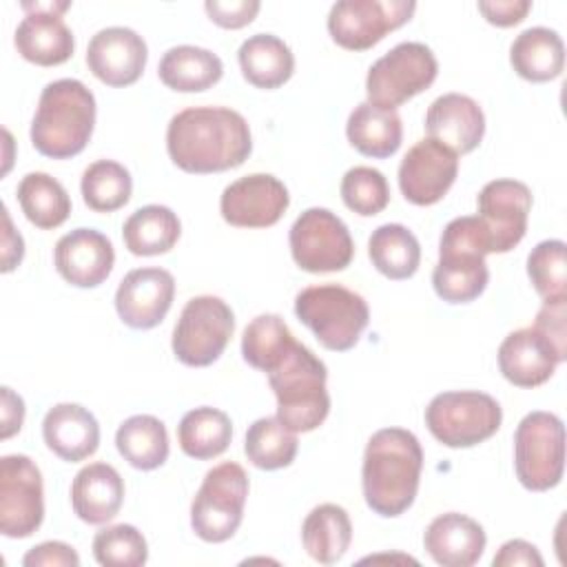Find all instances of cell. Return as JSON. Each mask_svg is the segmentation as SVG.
<instances>
[{
  "instance_id": "cell-1",
  "label": "cell",
  "mask_w": 567,
  "mask_h": 567,
  "mask_svg": "<svg viewBox=\"0 0 567 567\" xmlns=\"http://www.w3.org/2000/svg\"><path fill=\"white\" fill-rule=\"evenodd\" d=\"M166 151L186 173H221L248 159L252 137L241 113L226 106H190L168 122Z\"/></svg>"
},
{
  "instance_id": "cell-2",
  "label": "cell",
  "mask_w": 567,
  "mask_h": 567,
  "mask_svg": "<svg viewBox=\"0 0 567 567\" xmlns=\"http://www.w3.org/2000/svg\"><path fill=\"white\" fill-rule=\"evenodd\" d=\"M423 470L419 439L403 427H383L365 445L361 485L368 507L385 518L401 516L416 498Z\"/></svg>"
},
{
  "instance_id": "cell-3",
  "label": "cell",
  "mask_w": 567,
  "mask_h": 567,
  "mask_svg": "<svg viewBox=\"0 0 567 567\" xmlns=\"http://www.w3.org/2000/svg\"><path fill=\"white\" fill-rule=\"evenodd\" d=\"M95 126V97L73 78L49 82L31 122L33 148L51 159H69L84 151Z\"/></svg>"
},
{
  "instance_id": "cell-4",
  "label": "cell",
  "mask_w": 567,
  "mask_h": 567,
  "mask_svg": "<svg viewBox=\"0 0 567 567\" xmlns=\"http://www.w3.org/2000/svg\"><path fill=\"white\" fill-rule=\"evenodd\" d=\"M266 374L277 396V419L290 432H312L326 421L330 412L328 370L310 348L292 339Z\"/></svg>"
},
{
  "instance_id": "cell-5",
  "label": "cell",
  "mask_w": 567,
  "mask_h": 567,
  "mask_svg": "<svg viewBox=\"0 0 567 567\" xmlns=\"http://www.w3.org/2000/svg\"><path fill=\"white\" fill-rule=\"evenodd\" d=\"M489 241L478 217L452 219L439 241V261L432 272L434 292L447 303H470L489 281L485 255Z\"/></svg>"
},
{
  "instance_id": "cell-6",
  "label": "cell",
  "mask_w": 567,
  "mask_h": 567,
  "mask_svg": "<svg viewBox=\"0 0 567 567\" xmlns=\"http://www.w3.org/2000/svg\"><path fill=\"white\" fill-rule=\"evenodd\" d=\"M295 315L312 330L317 341L332 352L354 348L370 321L365 299L339 284L303 288L295 297Z\"/></svg>"
},
{
  "instance_id": "cell-7",
  "label": "cell",
  "mask_w": 567,
  "mask_h": 567,
  "mask_svg": "<svg viewBox=\"0 0 567 567\" xmlns=\"http://www.w3.org/2000/svg\"><path fill=\"white\" fill-rule=\"evenodd\" d=\"M501 421L498 401L478 390L441 392L425 408L427 430L447 447H474L494 436Z\"/></svg>"
},
{
  "instance_id": "cell-8",
  "label": "cell",
  "mask_w": 567,
  "mask_h": 567,
  "mask_svg": "<svg viewBox=\"0 0 567 567\" xmlns=\"http://www.w3.org/2000/svg\"><path fill=\"white\" fill-rule=\"evenodd\" d=\"M248 496V474L235 461L206 472L193 503L190 527L206 543L228 540L241 525Z\"/></svg>"
},
{
  "instance_id": "cell-9",
  "label": "cell",
  "mask_w": 567,
  "mask_h": 567,
  "mask_svg": "<svg viewBox=\"0 0 567 567\" xmlns=\"http://www.w3.org/2000/svg\"><path fill=\"white\" fill-rule=\"evenodd\" d=\"M514 467L523 487L547 492L565 470V425L551 412H529L514 432Z\"/></svg>"
},
{
  "instance_id": "cell-10",
  "label": "cell",
  "mask_w": 567,
  "mask_h": 567,
  "mask_svg": "<svg viewBox=\"0 0 567 567\" xmlns=\"http://www.w3.org/2000/svg\"><path fill=\"white\" fill-rule=\"evenodd\" d=\"M436 73L439 62L427 44L401 42L368 69V102L379 109L394 111L410 97L430 89Z\"/></svg>"
},
{
  "instance_id": "cell-11",
  "label": "cell",
  "mask_w": 567,
  "mask_h": 567,
  "mask_svg": "<svg viewBox=\"0 0 567 567\" xmlns=\"http://www.w3.org/2000/svg\"><path fill=\"white\" fill-rule=\"evenodd\" d=\"M235 330L230 306L213 295L186 301L173 328V354L190 368H206L221 357Z\"/></svg>"
},
{
  "instance_id": "cell-12",
  "label": "cell",
  "mask_w": 567,
  "mask_h": 567,
  "mask_svg": "<svg viewBox=\"0 0 567 567\" xmlns=\"http://www.w3.org/2000/svg\"><path fill=\"white\" fill-rule=\"evenodd\" d=\"M290 252L306 272H337L350 266L354 244L348 226L328 208H308L290 226Z\"/></svg>"
},
{
  "instance_id": "cell-13",
  "label": "cell",
  "mask_w": 567,
  "mask_h": 567,
  "mask_svg": "<svg viewBox=\"0 0 567 567\" xmlns=\"http://www.w3.org/2000/svg\"><path fill=\"white\" fill-rule=\"evenodd\" d=\"M414 9L412 0H339L328 13V31L339 47L365 51L405 24Z\"/></svg>"
},
{
  "instance_id": "cell-14",
  "label": "cell",
  "mask_w": 567,
  "mask_h": 567,
  "mask_svg": "<svg viewBox=\"0 0 567 567\" xmlns=\"http://www.w3.org/2000/svg\"><path fill=\"white\" fill-rule=\"evenodd\" d=\"M44 518V487L38 465L24 454L0 458V532L29 538Z\"/></svg>"
},
{
  "instance_id": "cell-15",
  "label": "cell",
  "mask_w": 567,
  "mask_h": 567,
  "mask_svg": "<svg viewBox=\"0 0 567 567\" xmlns=\"http://www.w3.org/2000/svg\"><path fill=\"white\" fill-rule=\"evenodd\" d=\"M478 219L485 228L489 252H509L527 230L532 190L518 179H492L478 193Z\"/></svg>"
},
{
  "instance_id": "cell-16",
  "label": "cell",
  "mask_w": 567,
  "mask_h": 567,
  "mask_svg": "<svg viewBox=\"0 0 567 567\" xmlns=\"http://www.w3.org/2000/svg\"><path fill=\"white\" fill-rule=\"evenodd\" d=\"M458 155L432 137L419 140L401 159L399 188L410 204L432 206L452 188Z\"/></svg>"
},
{
  "instance_id": "cell-17",
  "label": "cell",
  "mask_w": 567,
  "mask_h": 567,
  "mask_svg": "<svg viewBox=\"0 0 567 567\" xmlns=\"http://www.w3.org/2000/svg\"><path fill=\"white\" fill-rule=\"evenodd\" d=\"M290 204L288 188L275 175L252 173L228 184L219 199L221 217L239 228H268Z\"/></svg>"
},
{
  "instance_id": "cell-18",
  "label": "cell",
  "mask_w": 567,
  "mask_h": 567,
  "mask_svg": "<svg viewBox=\"0 0 567 567\" xmlns=\"http://www.w3.org/2000/svg\"><path fill=\"white\" fill-rule=\"evenodd\" d=\"M173 297L175 279L168 270L157 266L135 268L117 286L115 310L128 328L151 330L164 321Z\"/></svg>"
},
{
  "instance_id": "cell-19",
  "label": "cell",
  "mask_w": 567,
  "mask_h": 567,
  "mask_svg": "<svg viewBox=\"0 0 567 567\" xmlns=\"http://www.w3.org/2000/svg\"><path fill=\"white\" fill-rule=\"evenodd\" d=\"M148 60L144 38L128 27L100 29L86 47L89 71L109 86H128L140 80Z\"/></svg>"
},
{
  "instance_id": "cell-20",
  "label": "cell",
  "mask_w": 567,
  "mask_h": 567,
  "mask_svg": "<svg viewBox=\"0 0 567 567\" xmlns=\"http://www.w3.org/2000/svg\"><path fill=\"white\" fill-rule=\"evenodd\" d=\"M53 264L60 277L71 286L95 288L111 275L115 250L104 233L95 228H75L58 239Z\"/></svg>"
},
{
  "instance_id": "cell-21",
  "label": "cell",
  "mask_w": 567,
  "mask_h": 567,
  "mask_svg": "<svg viewBox=\"0 0 567 567\" xmlns=\"http://www.w3.org/2000/svg\"><path fill=\"white\" fill-rule=\"evenodd\" d=\"M565 359L534 326L509 332L498 348L501 374L518 388L543 385Z\"/></svg>"
},
{
  "instance_id": "cell-22",
  "label": "cell",
  "mask_w": 567,
  "mask_h": 567,
  "mask_svg": "<svg viewBox=\"0 0 567 567\" xmlns=\"http://www.w3.org/2000/svg\"><path fill=\"white\" fill-rule=\"evenodd\" d=\"M427 137L456 155L472 153L485 135V115L476 100L463 93L439 95L425 113Z\"/></svg>"
},
{
  "instance_id": "cell-23",
  "label": "cell",
  "mask_w": 567,
  "mask_h": 567,
  "mask_svg": "<svg viewBox=\"0 0 567 567\" xmlns=\"http://www.w3.org/2000/svg\"><path fill=\"white\" fill-rule=\"evenodd\" d=\"M485 543L483 527L458 512L436 516L423 534L425 551L443 567H472L483 556Z\"/></svg>"
},
{
  "instance_id": "cell-24",
  "label": "cell",
  "mask_w": 567,
  "mask_h": 567,
  "mask_svg": "<svg viewBox=\"0 0 567 567\" xmlns=\"http://www.w3.org/2000/svg\"><path fill=\"white\" fill-rule=\"evenodd\" d=\"M42 436L55 456L78 463L97 450L100 425L86 408L78 403H58L44 414Z\"/></svg>"
},
{
  "instance_id": "cell-25",
  "label": "cell",
  "mask_w": 567,
  "mask_h": 567,
  "mask_svg": "<svg viewBox=\"0 0 567 567\" xmlns=\"http://www.w3.org/2000/svg\"><path fill=\"white\" fill-rule=\"evenodd\" d=\"M124 503V481L109 463L84 465L71 483V505L80 520L104 525L113 520Z\"/></svg>"
},
{
  "instance_id": "cell-26",
  "label": "cell",
  "mask_w": 567,
  "mask_h": 567,
  "mask_svg": "<svg viewBox=\"0 0 567 567\" xmlns=\"http://www.w3.org/2000/svg\"><path fill=\"white\" fill-rule=\"evenodd\" d=\"M18 53L40 66H55L73 55L75 40L62 16L31 11L22 18L13 33Z\"/></svg>"
},
{
  "instance_id": "cell-27",
  "label": "cell",
  "mask_w": 567,
  "mask_h": 567,
  "mask_svg": "<svg viewBox=\"0 0 567 567\" xmlns=\"http://www.w3.org/2000/svg\"><path fill=\"white\" fill-rule=\"evenodd\" d=\"M514 71L529 82H549L563 73L565 44L554 29L529 27L509 47Z\"/></svg>"
},
{
  "instance_id": "cell-28",
  "label": "cell",
  "mask_w": 567,
  "mask_h": 567,
  "mask_svg": "<svg viewBox=\"0 0 567 567\" xmlns=\"http://www.w3.org/2000/svg\"><path fill=\"white\" fill-rule=\"evenodd\" d=\"M244 78L257 89H277L286 84L295 71L290 47L272 33H255L246 38L237 51Z\"/></svg>"
},
{
  "instance_id": "cell-29",
  "label": "cell",
  "mask_w": 567,
  "mask_h": 567,
  "mask_svg": "<svg viewBox=\"0 0 567 567\" xmlns=\"http://www.w3.org/2000/svg\"><path fill=\"white\" fill-rule=\"evenodd\" d=\"M346 135L361 155L383 159L399 151L403 124L396 111H385L370 102H361L348 117Z\"/></svg>"
},
{
  "instance_id": "cell-30",
  "label": "cell",
  "mask_w": 567,
  "mask_h": 567,
  "mask_svg": "<svg viewBox=\"0 0 567 567\" xmlns=\"http://www.w3.org/2000/svg\"><path fill=\"white\" fill-rule=\"evenodd\" d=\"M157 73L168 89L182 93H197L210 89L221 80L224 64L219 55L208 49L179 44L162 55Z\"/></svg>"
},
{
  "instance_id": "cell-31",
  "label": "cell",
  "mask_w": 567,
  "mask_h": 567,
  "mask_svg": "<svg viewBox=\"0 0 567 567\" xmlns=\"http://www.w3.org/2000/svg\"><path fill=\"white\" fill-rule=\"evenodd\" d=\"M301 540L312 560L334 565L343 558L352 540V523L348 512L334 503L317 505L303 520Z\"/></svg>"
},
{
  "instance_id": "cell-32",
  "label": "cell",
  "mask_w": 567,
  "mask_h": 567,
  "mask_svg": "<svg viewBox=\"0 0 567 567\" xmlns=\"http://www.w3.org/2000/svg\"><path fill=\"white\" fill-rule=\"evenodd\" d=\"M182 233L177 215L168 206L148 204L137 208L122 228L126 248L137 257H153L168 252Z\"/></svg>"
},
{
  "instance_id": "cell-33",
  "label": "cell",
  "mask_w": 567,
  "mask_h": 567,
  "mask_svg": "<svg viewBox=\"0 0 567 567\" xmlns=\"http://www.w3.org/2000/svg\"><path fill=\"white\" fill-rule=\"evenodd\" d=\"M115 445L135 470H155L168 458L166 425L153 414L128 416L115 432Z\"/></svg>"
},
{
  "instance_id": "cell-34",
  "label": "cell",
  "mask_w": 567,
  "mask_h": 567,
  "mask_svg": "<svg viewBox=\"0 0 567 567\" xmlns=\"http://www.w3.org/2000/svg\"><path fill=\"white\" fill-rule=\"evenodd\" d=\"M372 266L388 279H410L421 264V246L403 224H383L368 239Z\"/></svg>"
},
{
  "instance_id": "cell-35",
  "label": "cell",
  "mask_w": 567,
  "mask_h": 567,
  "mask_svg": "<svg viewBox=\"0 0 567 567\" xmlns=\"http://www.w3.org/2000/svg\"><path fill=\"white\" fill-rule=\"evenodd\" d=\"M233 439V423L226 412L217 408L188 410L177 425V441L186 456L208 461L226 452Z\"/></svg>"
},
{
  "instance_id": "cell-36",
  "label": "cell",
  "mask_w": 567,
  "mask_h": 567,
  "mask_svg": "<svg viewBox=\"0 0 567 567\" xmlns=\"http://www.w3.org/2000/svg\"><path fill=\"white\" fill-rule=\"evenodd\" d=\"M18 202L24 217L38 228H58L71 215L66 188L49 173H27L18 184Z\"/></svg>"
},
{
  "instance_id": "cell-37",
  "label": "cell",
  "mask_w": 567,
  "mask_h": 567,
  "mask_svg": "<svg viewBox=\"0 0 567 567\" xmlns=\"http://www.w3.org/2000/svg\"><path fill=\"white\" fill-rule=\"evenodd\" d=\"M244 452L259 470H281L297 456V436L277 416H264L248 427Z\"/></svg>"
},
{
  "instance_id": "cell-38",
  "label": "cell",
  "mask_w": 567,
  "mask_h": 567,
  "mask_svg": "<svg viewBox=\"0 0 567 567\" xmlns=\"http://www.w3.org/2000/svg\"><path fill=\"white\" fill-rule=\"evenodd\" d=\"M84 204L95 213H113L122 208L131 199L133 179L131 173L113 162V159H97L86 166L80 182Z\"/></svg>"
},
{
  "instance_id": "cell-39",
  "label": "cell",
  "mask_w": 567,
  "mask_h": 567,
  "mask_svg": "<svg viewBox=\"0 0 567 567\" xmlns=\"http://www.w3.org/2000/svg\"><path fill=\"white\" fill-rule=\"evenodd\" d=\"M295 339L279 315L255 317L241 334V357L248 365L266 372Z\"/></svg>"
},
{
  "instance_id": "cell-40",
  "label": "cell",
  "mask_w": 567,
  "mask_h": 567,
  "mask_svg": "<svg viewBox=\"0 0 567 567\" xmlns=\"http://www.w3.org/2000/svg\"><path fill=\"white\" fill-rule=\"evenodd\" d=\"M567 246L560 239H545L527 255V275L543 301L567 299Z\"/></svg>"
},
{
  "instance_id": "cell-41",
  "label": "cell",
  "mask_w": 567,
  "mask_h": 567,
  "mask_svg": "<svg viewBox=\"0 0 567 567\" xmlns=\"http://www.w3.org/2000/svg\"><path fill=\"white\" fill-rule=\"evenodd\" d=\"M93 556L104 567H140L148 558V545L137 527L120 523L95 534Z\"/></svg>"
},
{
  "instance_id": "cell-42",
  "label": "cell",
  "mask_w": 567,
  "mask_h": 567,
  "mask_svg": "<svg viewBox=\"0 0 567 567\" xmlns=\"http://www.w3.org/2000/svg\"><path fill=\"white\" fill-rule=\"evenodd\" d=\"M341 199L361 217L379 215L390 202L388 179L372 166H354L341 179Z\"/></svg>"
},
{
  "instance_id": "cell-43",
  "label": "cell",
  "mask_w": 567,
  "mask_h": 567,
  "mask_svg": "<svg viewBox=\"0 0 567 567\" xmlns=\"http://www.w3.org/2000/svg\"><path fill=\"white\" fill-rule=\"evenodd\" d=\"M210 20L224 29H241L252 22L259 11L257 0H206L204 4Z\"/></svg>"
},
{
  "instance_id": "cell-44",
  "label": "cell",
  "mask_w": 567,
  "mask_h": 567,
  "mask_svg": "<svg viewBox=\"0 0 567 567\" xmlns=\"http://www.w3.org/2000/svg\"><path fill=\"white\" fill-rule=\"evenodd\" d=\"M567 299L563 301H543V308L536 315L534 328H538L551 343L554 348L567 357Z\"/></svg>"
},
{
  "instance_id": "cell-45",
  "label": "cell",
  "mask_w": 567,
  "mask_h": 567,
  "mask_svg": "<svg viewBox=\"0 0 567 567\" xmlns=\"http://www.w3.org/2000/svg\"><path fill=\"white\" fill-rule=\"evenodd\" d=\"M22 565L24 567H78L80 565V556L66 543L47 540V543H40L35 547H31L24 554Z\"/></svg>"
},
{
  "instance_id": "cell-46",
  "label": "cell",
  "mask_w": 567,
  "mask_h": 567,
  "mask_svg": "<svg viewBox=\"0 0 567 567\" xmlns=\"http://www.w3.org/2000/svg\"><path fill=\"white\" fill-rule=\"evenodd\" d=\"M532 9L529 0H492V2H478V11L485 16L489 24L496 27H514L518 24L527 11Z\"/></svg>"
},
{
  "instance_id": "cell-47",
  "label": "cell",
  "mask_w": 567,
  "mask_h": 567,
  "mask_svg": "<svg viewBox=\"0 0 567 567\" xmlns=\"http://www.w3.org/2000/svg\"><path fill=\"white\" fill-rule=\"evenodd\" d=\"M494 567H516V565H525V567H543V556L538 554L536 545L523 540V538H512L507 543L501 545L498 554L492 560Z\"/></svg>"
},
{
  "instance_id": "cell-48",
  "label": "cell",
  "mask_w": 567,
  "mask_h": 567,
  "mask_svg": "<svg viewBox=\"0 0 567 567\" xmlns=\"http://www.w3.org/2000/svg\"><path fill=\"white\" fill-rule=\"evenodd\" d=\"M2 221H4V230H2V272H11L22 261L24 241H22V235L18 230H13L7 206H2Z\"/></svg>"
},
{
  "instance_id": "cell-49",
  "label": "cell",
  "mask_w": 567,
  "mask_h": 567,
  "mask_svg": "<svg viewBox=\"0 0 567 567\" xmlns=\"http://www.w3.org/2000/svg\"><path fill=\"white\" fill-rule=\"evenodd\" d=\"M24 421V401L22 396H18L11 388H2V439L13 436L16 432H20Z\"/></svg>"
},
{
  "instance_id": "cell-50",
  "label": "cell",
  "mask_w": 567,
  "mask_h": 567,
  "mask_svg": "<svg viewBox=\"0 0 567 567\" xmlns=\"http://www.w3.org/2000/svg\"><path fill=\"white\" fill-rule=\"evenodd\" d=\"M20 7L27 13H31V11H47V13L62 16L71 7V2H20Z\"/></svg>"
}]
</instances>
